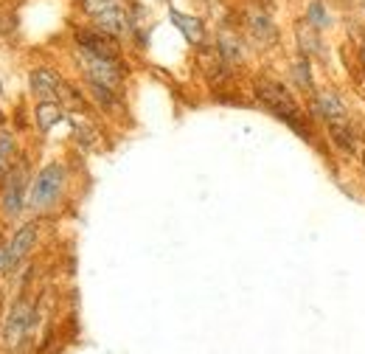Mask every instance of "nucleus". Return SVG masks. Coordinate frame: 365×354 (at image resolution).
Segmentation results:
<instances>
[{"instance_id":"6e6552de","label":"nucleus","mask_w":365,"mask_h":354,"mask_svg":"<svg viewBox=\"0 0 365 354\" xmlns=\"http://www.w3.org/2000/svg\"><path fill=\"white\" fill-rule=\"evenodd\" d=\"M315 110L318 116H323L329 124H337V121H346V104L340 101V96L334 90H323L315 98Z\"/></svg>"},{"instance_id":"6ab92c4d","label":"nucleus","mask_w":365,"mask_h":354,"mask_svg":"<svg viewBox=\"0 0 365 354\" xmlns=\"http://www.w3.org/2000/svg\"><path fill=\"white\" fill-rule=\"evenodd\" d=\"M0 124H3V116H0Z\"/></svg>"},{"instance_id":"f03ea898","label":"nucleus","mask_w":365,"mask_h":354,"mask_svg":"<svg viewBox=\"0 0 365 354\" xmlns=\"http://www.w3.org/2000/svg\"><path fill=\"white\" fill-rule=\"evenodd\" d=\"M62 188H65V169L59 163H48L46 169L34 177V183H31L29 206L37 208V211H46V208H51L62 197Z\"/></svg>"},{"instance_id":"20e7f679","label":"nucleus","mask_w":365,"mask_h":354,"mask_svg":"<svg viewBox=\"0 0 365 354\" xmlns=\"http://www.w3.org/2000/svg\"><path fill=\"white\" fill-rule=\"evenodd\" d=\"M76 43L85 54H93V56H107V59H118V43L113 34L107 31H93V29H85V31H76Z\"/></svg>"},{"instance_id":"f257e3e1","label":"nucleus","mask_w":365,"mask_h":354,"mask_svg":"<svg viewBox=\"0 0 365 354\" xmlns=\"http://www.w3.org/2000/svg\"><path fill=\"white\" fill-rule=\"evenodd\" d=\"M256 96L264 101L267 110H273L281 121H287L292 130H298V133L307 135L304 121H301V110L295 107V101L289 98V93H287L284 85H278V82H273V79H259V82H256Z\"/></svg>"},{"instance_id":"39448f33","label":"nucleus","mask_w":365,"mask_h":354,"mask_svg":"<svg viewBox=\"0 0 365 354\" xmlns=\"http://www.w3.org/2000/svg\"><path fill=\"white\" fill-rule=\"evenodd\" d=\"M31 307L26 304V301H17L11 312H9V318H6V326H3V340H6V346H20V340L26 338V332H29V326H31Z\"/></svg>"},{"instance_id":"7ed1b4c3","label":"nucleus","mask_w":365,"mask_h":354,"mask_svg":"<svg viewBox=\"0 0 365 354\" xmlns=\"http://www.w3.org/2000/svg\"><path fill=\"white\" fill-rule=\"evenodd\" d=\"M82 62H85V71H88V79L93 85H101V88L115 90L124 79V68L118 65V59H107V56H93L82 51Z\"/></svg>"},{"instance_id":"a211bd4d","label":"nucleus","mask_w":365,"mask_h":354,"mask_svg":"<svg viewBox=\"0 0 365 354\" xmlns=\"http://www.w3.org/2000/svg\"><path fill=\"white\" fill-rule=\"evenodd\" d=\"M292 74H295V79H298L301 88H312V76H309V62H307V59H301Z\"/></svg>"},{"instance_id":"f8f14e48","label":"nucleus","mask_w":365,"mask_h":354,"mask_svg":"<svg viewBox=\"0 0 365 354\" xmlns=\"http://www.w3.org/2000/svg\"><path fill=\"white\" fill-rule=\"evenodd\" d=\"M59 121H62V107L56 101H40V107H37V124H40V130L48 133Z\"/></svg>"},{"instance_id":"4468645a","label":"nucleus","mask_w":365,"mask_h":354,"mask_svg":"<svg viewBox=\"0 0 365 354\" xmlns=\"http://www.w3.org/2000/svg\"><path fill=\"white\" fill-rule=\"evenodd\" d=\"M118 6H121L118 0H82V9H85L91 17H101V14H107V11L118 9Z\"/></svg>"},{"instance_id":"9b49d317","label":"nucleus","mask_w":365,"mask_h":354,"mask_svg":"<svg viewBox=\"0 0 365 354\" xmlns=\"http://www.w3.org/2000/svg\"><path fill=\"white\" fill-rule=\"evenodd\" d=\"M96 20H98V29L107 31V34H113V37H118V34H124L130 29V20H127V14H124L121 6L113 9V11H107V14H101V17H96Z\"/></svg>"},{"instance_id":"423d86ee","label":"nucleus","mask_w":365,"mask_h":354,"mask_svg":"<svg viewBox=\"0 0 365 354\" xmlns=\"http://www.w3.org/2000/svg\"><path fill=\"white\" fill-rule=\"evenodd\" d=\"M31 90H34V96H37L40 101H59L62 93H65V82H62L53 71L37 68V71L31 74Z\"/></svg>"},{"instance_id":"9d476101","label":"nucleus","mask_w":365,"mask_h":354,"mask_svg":"<svg viewBox=\"0 0 365 354\" xmlns=\"http://www.w3.org/2000/svg\"><path fill=\"white\" fill-rule=\"evenodd\" d=\"M169 17H172V23L180 29V34L188 40L191 45H202L205 40V29H202V23L197 20V17H188V14H182L178 9H169Z\"/></svg>"},{"instance_id":"2eb2a0df","label":"nucleus","mask_w":365,"mask_h":354,"mask_svg":"<svg viewBox=\"0 0 365 354\" xmlns=\"http://www.w3.org/2000/svg\"><path fill=\"white\" fill-rule=\"evenodd\" d=\"M91 90H93V98L104 107V110H115L118 107V101H115V93L110 88H101V85H93L91 82Z\"/></svg>"},{"instance_id":"ddd939ff","label":"nucleus","mask_w":365,"mask_h":354,"mask_svg":"<svg viewBox=\"0 0 365 354\" xmlns=\"http://www.w3.org/2000/svg\"><path fill=\"white\" fill-rule=\"evenodd\" d=\"M250 29H253V34L259 37V43H275L273 23H270V17H264L262 11H253V14H250Z\"/></svg>"},{"instance_id":"f3484780","label":"nucleus","mask_w":365,"mask_h":354,"mask_svg":"<svg viewBox=\"0 0 365 354\" xmlns=\"http://www.w3.org/2000/svg\"><path fill=\"white\" fill-rule=\"evenodd\" d=\"M11 155H14V143H11V138H0V175L9 169V163H11Z\"/></svg>"},{"instance_id":"1a4fd4ad","label":"nucleus","mask_w":365,"mask_h":354,"mask_svg":"<svg viewBox=\"0 0 365 354\" xmlns=\"http://www.w3.org/2000/svg\"><path fill=\"white\" fill-rule=\"evenodd\" d=\"M23 172H14L6 183V191H3V214L6 217H17L20 208H23Z\"/></svg>"},{"instance_id":"dca6fc26","label":"nucleus","mask_w":365,"mask_h":354,"mask_svg":"<svg viewBox=\"0 0 365 354\" xmlns=\"http://www.w3.org/2000/svg\"><path fill=\"white\" fill-rule=\"evenodd\" d=\"M309 26L312 29H326L329 23H331V17L326 14V9H323V3H309Z\"/></svg>"},{"instance_id":"0eeeda50","label":"nucleus","mask_w":365,"mask_h":354,"mask_svg":"<svg viewBox=\"0 0 365 354\" xmlns=\"http://www.w3.org/2000/svg\"><path fill=\"white\" fill-rule=\"evenodd\" d=\"M34 242H37V228H34V225H23V228L14 233V239L6 245V253H9V265H11V270L29 256V251L34 248Z\"/></svg>"},{"instance_id":"aec40b11","label":"nucleus","mask_w":365,"mask_h":354,"mask_svg":"<svg viewBox=\"0 0 365 354\" xmlns=\"http://www.w3.org/2000/svg\"><path fill=\"white\" fill-rule=\"evenodd\" d=\"M363 59H365V48H363Z\"/></svg>"}]
</instances>
